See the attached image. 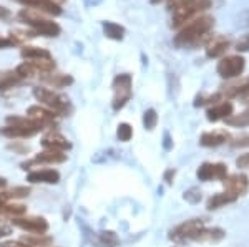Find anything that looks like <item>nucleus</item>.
Returning a JSON list of instances; mask_svg holds the SVG:
<instances>
[{"instance_id":"8fccbe9b","label":"nucleus","mask_w":249,"mask_h":247,"mask_svg":"<svg viewBox=\"0 0 249 247\" xmlns=\"http://www.w3.org/2000/svg\"><path fill=\"white\" fill-rule=\"evenodd\" d=\"M151 2H153V3H158V2H161V0H151Z\"/></svg>"},{"instance_id":"0eeeda50","label":"nucleus","mask_w":249,"mask_h":247,"mask_svg":"<svg viewBox=\"0 0 249 247\" xmlns=\"http://www.w3.org/2000/svg\"><path fill=\"white\" fill-rule=\"evenodd\" d=\"M203 228H204L203 219H191V221H186V222H183V224L176 226L175 229H171L170 239L171 241H176V242L193 241L196 234H198V231Z\"/></svg>"},{"instance_id":"a18cd8bd","label":"nucleus","mask_w":249,"mask_h":247,"mask_svg":"<svg viewBox=\"0 0 249 247\" xmlns=\"http://www.w3.org/2000/svg\"><path fill=\"white\" fill-rule=\"evenodd\" d=\"M10 15V12L9 9H5V7H2L0 5V18H7Z\"/></svg>"},{"instance_id":"4be33fe9","label":"nucleus","mask_w":249,"mask_h":247,"mask_svg":"<svg viewBox=\"0 0 249 247\" xmlns=\"http://www.w3.org/2000/svg\"><path fill=\"white\" fill-rule=\"evenodd\" d=\"M43 82L48 83V85L55 86V88H65V86H70L73 83V78L70 75H63V73H45L43 75Z\"/></svg>"},{"instance_id":"f8f14e48","label":"nucleus","mask_w":249,"mask_h":247,"mask_svg":"<svg viewBox=\"0 0 249 247\" xmlns=\"http://www.w3.org/2000/svg\"><path fill=\"white\" fill-rule=\"evenodd\" d=\"M27 181H30L32 184H57L60 181V173L57 169H37L30 171L27 174Z\"/></svg>"},{"instance_id":"f257e3e1","label":"nucleus","mask_w":249,"mask_h":247,"mask_svg":"<svg viewBox=\"0 0 249 247\" xmlns=\"http://www.w3.org/2000/svg\"><path fill=\"white\" fill-rule=\"evenodd\" d=\"M213 25H214V18L210 15H199L181 27V30L175 37V43L179 47H196L203 43L208 45L213 40V35H210Z\"/></svg>"},{"instance_id":"a878e982","label":"nucleus","mask_w":249,"mask_h":247,"mask_svg":"<svg viewBox=\"0 0 249 247\" xmlns=\"http://www.w3.org/2000/svg\"><path fill=\"white\" fill-rule=\"evenodd\" d=\"M20 82L18 75L15 71H0V91L9 90Z\"/></svg>"},{"instance_id":"6ab92c4d","label":"nucleus","mask_w":249,"mask_h":247,"mask_svg":"<svg viewBox=\"0 0 249 247\" xmlns=\"http://www.w3.org/2000/svg\"><path fill=\"white\" fill-rule=\"evenodd\" d=\"M231 42L228 38H214L210 43L206 45V55L210 58H216V57H221V55L226 53V50L230 49Z\"/></svg>"},{"instance_id":"de8ad7c7","label":"nucleus","mask_w":249,"mask_h":247,"mask_svg":"<svg viewBox=\"0 0 249 247\" xmlns=\"http://www.w3.org/2000/svg\"><path fill=\"white\" fill-rule=\"evenodd\" d=\"M239 99H241V101H243V103H249V88H248L246 91H244L243 95H241Z\"/></svg>"},{"instance_id":"7c9ffc66","label":"nucleus","mask_w":249,"mask_h":247,"mask_svg":"<svg viewBox=\"0 0 249 247\" xmlns=\"http://www.w3.org/2000/svg\"><path fill=\"white\" fill-rule=\"evenodd\" d=\"M116 136H118L120 141H130L131 136H133V128L128 123H120L118 130H116Z\"/></svg>"},{"instance_id":"c85d7f7f","label":"nucleus","mask_w":249,"mask_h":247,"mask_svg":"<svg viewBox=\"0 0 249 247\" xmlns=\"http://www.w3.org/2000/svg\"><path fill=\"white\" fill-rule=\"evenodd\" d=\"M156 125H158V113L153 108L146 110L143 113V126L148 131H153L156 128Z\"/></svg>"},{"instance_id":"7ed1b4c3","label":"nucleus","mask_w":249,"mask_h":247,"mask_svg":"<svg viewBox=\"0 0 249 247\" xmlns=\"http://www.w3.org/2000/svg\"><path fill=\"white\" fill-rule=\"evenodd\" d=\"M208 9H211V0H184L173 10V27H184Z\"/></svg>"},{"instance_id":"a211bd4d","label":"nucleus","mask_w":249,"mask_h":247,"mask_svg":"<svg viewBox=\"0 0 249 247\" xmlns=\"http://www.w3.org/2000/svg\"><path fill=\"white\" fill-rule=\"evenodd\" d=\"M226 232H224L221 228H203L198 231V234L195 236L193 241H198V242H218L221 241Z\"/></svg>"},{"instance_id":"412c9836","label":"nucleus","mask_w":249,"mask_h":247,"mask_svg":"<svg viewBox=\"0 0 249 247\" xmlns=\"http://www.w3.org/2000/svg\"><path fill=\"white\" fill-rule=\"evenodd\" d=\"M22 242H25L30 247H52L53 246V237L48 234H27L22 237Z\"/></svg>"},{"instance_id":"393cba45","label":"nucleus","mask_w":249,"mask_h":247,"mask_svg":"<svg viewBox=\"0 0 249 247\" xmlns=\"http://www.w3.org/2000/svg\"><path fill=\"white\" fill-rule=\"evenodd\" d=\"M196 176H198L199 181H211V179H216V163H203L201 166L196 171Z\"/></svg>"},{"instance_id":"58836bf2","label":"nucleus","mask_w":249,"mask_h":247,"mask_svg":"<svg viewBox=\"0 0 249 247\" xmlns=\"http://www.w3.org/2000/svg\"><path fill=\"white\" fill-rule=\"evenodd\" d=\"M236 166L241 169H249V153H244L236 159Z\"/></svg>"},{"instance_id":"2eb2a0df","label":"nucleus","mask_w":249,"mask_h":247,"mask_svg":"<svg viewBox=\"0 0 249 247\" xmlns=\"http://www.w3.org/2000/svg\"><path fill=\"white\" fill-rule=\"evenodd\" d=\"M230 139L231 136L226 131H208V133L201 134L199 145L206 146V148H216V146H221V145H224V143H228Z\"/></svg>"},{"instance_id":"e433bc0d","label":"nucleus","mask_w":249,"mask_h":247,"mask_svg":"<svg viewBox=\"0 0 249 247\" xmlns=\"http://www.w3.org/2000/svg\"><path fill=\"white\" fill-rule=\"evenodd\" d=\"M232 148H246L249 146V134H243V136L236 138L234 141H231Z\"/></svg>"},{"instance_id":"79ce46f5","label":"nucleus","mask_w":249,"mask_h":247,"mask_svg":"<svg viewBox=\"0 0 249 247\" xmlns=\"http://www.w3.org/2000/svg\"><path fill=\"white\" fill-rule=\"evenodd\" d=\"M175 173H176V171L175 169H166V173H164V181H166L168 182V184H171V182H173V178H175Z\"/></svg>"},{"instance_id":"b1692460","label":"nucleus","mask_w":249,"mask_h":247,"mask_svg":"<svg viewBox=\"0 0 249 247\" xmlns=\"http://www.w3.org/2000/svg\"><path fill=\"white\" fill-rule=\"evenodd\" d=\"M20 55L27 60H42V58H52L50 51L45 49H40V47H23L20 50Z\"/></svg>"},{"instance_id":"5701e85b","label":"nucleus","mask_w":249,"mask_h":247,"mask_svg":"<svg viewBox=\"0 0 249 247\" xmlns=\"http://www.w3.org/2000/svg\"><path fill=\"white\" fill-rule=\"evenodd\" d=\"M238 198H234L232 194L230 193H221V194H214V196H211L210 199H208V204H206V208L213 211V209H219V208H223V206H226V204H230V202H234Z\"/></svg>"},{"instance_id":"c756f323","label":"nucleus","mask_w":249,"mask_h":247,"mask_svg":"<svg viewBox=\"0 0 249 247\" xmlns=\"http://www.w3.org/2000/svg\"><path fill=\"white\" fill-rule=\"evenodd\" d=\"M15 73L18 75L20 80H25V78L35 77V75H37V71L34 70V66H32L29 62H23L22 65H18L17 68H15Z\"/></svg>"},{"instance_id":"72a5a7b5","label":"nucleus","mask_w":249,"mask_h":247,"mask_svg":"<svg viewBox=\"0 0 249 247\" xmlns=\"http://www.w3.org/2000/svg\"><path fill=\"white\" fill-rule=\"evenodd\" d=\"M102 242L105 244L107 247H115L118 246V236H116L115 232H111V231H103L102 232Z\"/></svg>"},{"instance_id":"cd10ccee","label":"nucleus","mask_w":249,"mask_h":247,"mask_svg":"<svg viewBox=\"0 0 249 247\" xmlns=\"http://www.w3.org/2000/svg\"><path fill=\"white\" fill-rule=\"evenodd\" d=\"M226 125L232 126V128H244V126H249V108H246L239 115H231V116L226 119Z\"/></svg>"},{"instance_id":"ea45409f","label":"nucleus","mask_w":249,"mask_h":247,"mask_svg":"<svg viewBox=\"0 0 249 247\" xmlns=\"http://www.w3.org/2000/svg\"><path fill=\"white\" fill-rule=\"evenodd\" d=\"M0 247H30L22 241H9V242H2Z\"/></svg>"},{"instance_id":"49530a36","label":"nucleus","mask_w":249,"mask_h":247,"mask_svg":"<svg viewBox=\"0 0 249 247\" xmlns=\"http://www.w3.org/2000/svg\"><path fill=\"white\" fill-rule=\"evenodd\" d=\"M171 139H170V134L164 133V149H171Z\"/></svg>"},{"instance_id":"aec40b11","label":"nucleus","mask_w":249,"mask_h":247,"mask_svg":"<svg viewBox=\"0 0 249 247\" xmlns=\"http://www.w3.org/2000/svg\"><path fill=\"white\" fill-rule=\"evenodd\" d=\"M249 88V77L248 78H241L239 82H232V83H228V85L223 86V91L221 95L223 97H241Z\"/></svg>"},{"instance_id":"1a4fd4ad","label":"nucleus","mask_w":249,"mask_h":247,"mask_svg":"<svg viewBox=\"0 0 249 247\" xmlns=\"http://www.w3.org/2000/svg\"><path fill=\"white\" fill-rule=\"evenodd\" d=\"M67 161V154L63 151H53V149H45L42 153H38L32 161L23 163L22 168L27 169V166L32 165H60V163Z\"/></svg>"},{"instance_id":"f3484780","label":"nucleus","mask_w":249,"mask_h":247,"mask_svg":"<svg viewBox=\"0 0 249 247\" xmlns=\"http://www.w3.org/2000/svg\"><path fill=\"white\" fill-rule=\"evenodd\" d=\"M37 133H38L37 130L25 128V126H15V125H7L5 128L0 130V134H3L5 138H10V139L32 138V136H35Z\"/></svg>"},{"instance_id":"c03bdc74","label":"nucleus","mask_w":249,"mask_h":247,"mask_svg":"<svg viewBox=\"0 0 249 247\" xmlns=\"http://www.w3.org/2000/svg\"><path fill=\"white\" fill-rule=\"evenodd\" d=\"M10 199H9V196H7V191H0V208H2L3 204H7Z\"/></svg>"},{"instance_id":"4c0bfd02","label":"nucleus","mask_w":249,"mask_h":247,"mask_svg":"<svg viewBox=\"0 0 249 247\" xmlns=\"http://www.w3.org/2000/svg\"><path fill=\"white\" fill-rule=\"evenodd\" d=\"M238 25L244 27V29H249V9L241 12V14L238 15Z\"/></svg>"},{"instance_id":"20e7f679","label":"nucleus","mask_w":249,"mask_h":247,"mask_svg":"<svg viewBox=\"0 0 249 247\" xmlns=\"http://www.w3.org/2000/svg\"><path fill=\"white\" fill-rule=\"evenodd\" d=\"M34 97L37 98L42 105H45L48 110L55 111L57 115H68L71 111L68 98L57 93V91H53V90L37 86V88H34Z\"/></svg>"},{"instance_id":"ddd939ff","label":"nucleus","mask_w":249,"mask_h":247,"mask_svg":"<svg viewBox=\"0 0 249 247\" xmlns=\"http://www.w3.org/2000/svg\"><path fill=\"white\" fill-rule=\"evenodd\" d=\"M42 146L45 149L63 151V153H65V151H68L71 148V143L68 141L65 136H62V134L50 131V133H47L45 136L42 138Z\"/></svg>"},{"instance_id":"473e14b6","label":"nucleus","mask_w":249,"mask_h":247,"mask_svg":"<svg viewBox=\"0 0 249 247\" xmlns=\"http://www.w3.org/2000/svg\"><path fill=\"white\" fill-rule=\"evenodd\" d=\"M183 198L186 199L188 202H191V204H198V202L201 201V191L198 188H191V189L184 191Z\"/></svg>"},{"instance_id":"f03ea898","label":"nucleus","mask_w":249,"mask_h":247,"mask_svg":"<svg viewBox=\"0 0 249 247\" xmlns=\"http://www.w3.org/2000/svg\"><path fill=\"white\" fill-rule=\"evenodd\" d=\"M18 17L22 18L27 25H30L37 35H43V37H58L60 32H62L58 23H55V22H52V20L45 18L42 15V12H37L34 9L20 10Z\"/></svg>"},{"instance_id":"09e8293b","label":"nucleus","mask_w":249,"mask_h":247,"mask_svg":"<svg viewBox=\"0 0 249 247\" xmlns=\"http://www.w3.org/2000/svg\"><path fill=\"white\" fill-rule=\"evenodd\" d=\"M5 188H7V179L0 176V191H3V189H5Z\"/></svg>"},{"instance_id":"4468645a","label":"nucleus","mask_w":249,"mask_h":247,"mask_svg":"<svg viewBox=\"0 0 249 247\" xmlns=\"http://www.w3.org/2000/svg\"><path fill=\"white\" fill-rule=\"evenodd\" d=\"M232 108H234L232 103L223 99V101L216 103V105H213L208 108L206 118L210 119V121H219V119H224V121H226V119L232 115Z\"/></svg>"},{"instance_id":"37998d69","label":"nucleus","mask_w":249,"mask_h":247,"mask_svg":"<svg viewBox=\"0 0 249 247\" xmlns=\"http://www.w3.org/2000/svg\"><path fill=\"white\" fill-rule=\"evenodd\" d=\"M9 47H14V43L10 42V38L0 37V49H9Z\"/></svg>"},{"instance_id":"bb28decb","label":"nucleus","mask_w":249,"mask_h":247,"mask_svg":"<svg viewBox=\"0 0 249 247\" xmlns=\"http://www.w3.org/2000/svg\"><path fill=\"white\" fill-rule=\"evenodd\" d=\"M103 32H105L108 38L113 40H122L124 35V29L115 22H103Z\"/></svg>"},{"instance_id":"9b49d317","label":"nucleus","mask_w":249,"mask_h":247,"mask_svg":"<svg viewBox=\"0 0 249 247\" xmlns=\"http://www.w3.org/2000/svg\"><path fill=\"white\" fill-rule=\"evenodd\" d=\"M17 2L23 3V5L30 7V9L37 12H42V14H48V15L62 14V7L55 0H17Z\"/></svg>"},{"instance_id":"39448f33","label":"nucleus","mask_w":249,"mask_h":247,"mask_svg":"<svg viewBox=\"0 0 249 247\" xmlns=\"http://www.w3.org/2000/svg\"><path fill=\"white\" fill-rule=\"evenodd\" d=\"M131 83H133V80H131V75H128V73L118 75V77L113 80L115 98H113L111 106H113L115 111L122 110L123 106L130 101V98H131Z\"/></svg>"},{"instance_id":"2f4dec72","label":"nucleus","mask_w":249,"mask_h":247,"mask_svg":"<svg viewBox=\"0 0 249 247\" xmlns=\"http://www.w3.org/2000/svg\"><path fill=\"white\" fill-rule=\"evenodd\" d=\"M30 188L29 186H15V188H12L7 191V196L9 199H22V198H27L30 194Z\"/></svg>"},{"instance_id":"9d476101","label":"nucleus","mask_w":249,"mask_h":247,"mask_svg":"<svg viewBox=\"0 0 249 247\" xmlns=\"http://www.w3.org/2000/svg\"><path fill=\"white\" fill-rule=\"evenodd\" d=\"M224 188H226V193L232 194L234 198H239L248 193L249 179L246 174H239V173L231 174L230 178L224 179Z\"/></svg>"},{"instance_id":"a19ab883","label":"nucleus","mask_w":249,"mask_h":247,"mask_svg":"<svg viewBox=\"0 0 249 247\" xmlns=\"http://www.w3.org/2000/svg\"><path fill=\"white\" fill-rule=\"evenodd\" d=\"M12 234V228L9 226H0V239H5Z\"/></svg>"},{"instance_id":"c9c22d12","label":"nucleus","mask_w":249,"mask_h":247,"mask_svg":"<svg viewBox=\"0 0 249 247\" xmlns=\"http://www.w3.org/2000/svg\"><path fill=\"white\" fill-rule=\"evenodd\" d=\"M236 50L238 51H249V33L243 35L238 42H236Z\"/></svg>"},{"instance_id":"423d86ee","label":"nucleus","mask_w":249,"mask_h":247,"mask_svg":"<svg viewBox=\"0 0 249 247\" xmlns=\"http://www.w3.org/2000/svg\"><path fill=\"white\" fill-rule=\"evenodd\" d=\"M244 66H246V60H244L241 55H228V57H223L218 62V75L221 78H238L241 77V73L244 71Z\"/></svg>"},{"instance_id":"6e6552de","label":"nucleus","mask_w":249,"mask_h":247,"mask_svg":"<svg viewBox=\"0 0 249 247\" xmlns=\"http://www.w3.org/2000/svg\"><path fill=\"white\" fill-rule=\"evenodd\" d=\"M12 224L15 228L25 231L29 234H47L48 231V221L45 217H38V216H20L12 219Z\"/></svg>"},{"instance_id":"f704fd0d","label":"nucleus","mask_w":249,"mask_h":247,"mask_svg":"<svg viewBox=\"0 0 249 247\" xmlns=\"http://www.w3.org/2000/svg\"><path fill=\"white\" fill-rule=\"evenodd\" d=\"M7 148H9V149H14L15 153H20V154H27V153L30 151V146L23 145V143H20V141L9 143V145H7Z\"/></svg>"},{"instance_id":"dca6fc26","label":"nucleus","mask_w":249,"mask_h":247,"mask_svg":"<svg viewBox=\"0 0 249 247\" xmlns=\"http://www.w3.org/2000/svg\"><path fill=\"white\" fill-rule=\"evenodd\" d=\"M27 115H29V118H34V119H38V121L45 123L50 128L55 126V116H57V113L48 108H43V106H40V105H34L27 110Z\"/></svg>"}]
</instances>
